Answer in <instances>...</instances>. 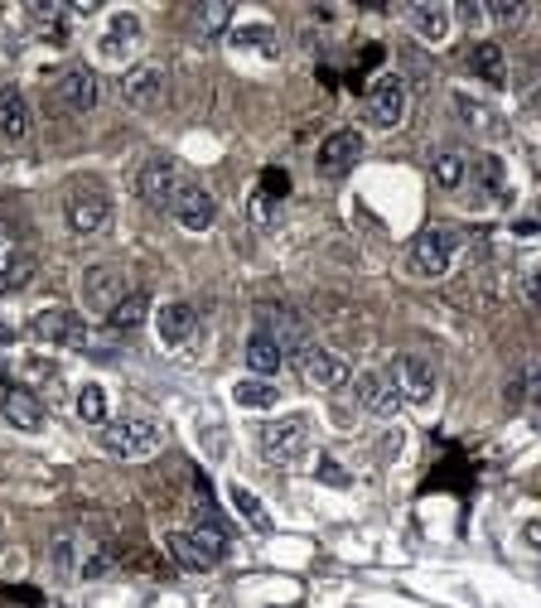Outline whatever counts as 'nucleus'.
I'll use <instances>...</instances> for the list:
<instances>
[{
    "label": "nucleus",
    "instance_id": "nucleus-42",
    "mask_svg": "<svg viewBox=\"0 0 541 608\" xmlns=\"http://www.w3.org/2000/svg\"><path fill=\"white\" fill-rule=\"evenodd\" d=\"M320 478H324V484H334V488H344V484H348V478L334 468V459H320Z\"/></svg>",
    "mask_w": 541,
    "mask_h": 608
},
{
    "label": "nucleus",
    "instance_id": "nucleus-35",
    "mask_svg": "<svg viewBox=\"0 0 541 608\" xmlns=\"http://www.w3.org/2000/svg\"><path fill=\"white\" fill-rule=\"evenodd\" d=\"M54 569H58V575L63 579H73V575H78V541H73V536H58L54 541Z\"/></svg>",
    "mask_w": 541,
    "mask_h": 608
},
{
    "label": "nucleus",
    "instance_id": "nucleus-22",
    "mask_svg": "<svg viewBox=\"0 0 541 608\" xmlns=\"http://www.w3.org/2000/svg\"><path fill=\"white\" fill-rule=\"evenodd\" d=\"M0 415H6L15 430H44V401L34 397V391H24V387H10L6 397H0Z\"/></svg>",
    "mask_w": 541,
    "mask_h": 608
},
{
    "label": "nucleus",
    "instance_id": "nucleus-32",
    "mask_svg": "<svg viewBox=\"0 0 541 608\" xmlns=\"http://www.w3.org/2000/svg\"><path fill=\"white\" fill-rule=\"evenodd\" d=\"M474 184H479L484 198H502V188H508V174H502V160L498 155H479L474 160Z\"/></svg>",
    "mask_w": 541,
    "mask_h": 608
},
{
    "label": "nucleus",
    "instance_id": "nucleus-26",
    "mask_svg": "<svg viewBox=\"0 0 541 608\" xmlns=\"http://www.w3.org/2000/svg\"><path fill=\"white\" fill-rule=\"evenodd\" d=\"M469 68H474V78H484L488 87L508 83V58H502V44H494V40H479L469 48Z\"/></svg>",
    "mask_w": 541,
    "mask_h": 608
},
{
    "label": "nucleus",
    "instance_id": "nucleus-5",
    "mask_svg": "<svg viewBox=\"0 0 541 608\" xmlns=\"http://www.w3.org/2000/svg\"><path fill=\"white\" fill-rule=\"evenodd\" d=\"M401 117H407V78L401 73H377L363 93V121L372 131H397Z\"/></svg>",
    "mask_w": 541,
    "mask_h": 608
},
{
    "label": "nucleus",
    "instance_id": "nucleus-41",
    "mask_svg": "<svg viewBox=\"0 0 541 608\" xmlns=\"http://www.w3.org/2000/svg\"><path fill=\"white\" fill-rule=\"evenodd\" d=\"M251 218H257L261 227H267V222L275 218V198H267L261 188H257V198H251Z\"/></svg>",
    "mask_w": 541,
    "mask_h": 608
},
{
    "label": "nucleus",
    "instance_id": "nucleus-18",
    "mask_svg": "<svg viewBox=\"0 0 541 608\" xmlns=\"http://www.w3.org/2000/svg\"><path fill=\"white\" fill-rule=\"evenodd\" d=\"M155 334L165 338V348H188V344H194V334H198L194 304H184V300L160 304V310H155Z\"/></svg>",
    "mask_w": 541,
    "mask_h": 608
},
{
    "label": "nucleus",
    "instance_id": "nucleus-11",
    "mask_svg": "<svg viewBox=\"0 0 541 608\" xmlns=\"http://www.w3.org/2000/svg\"><path fill=\"white\" fill-rule=\"evenodd\" d=\"M117 93L131 111H150L160 97H165V68H160V63H131V68L121 73Z\"/></svg>",
    "mask_w": 541,
    "mask_h": 608
},
{
    "label": "nucleus",
    "instance_id": "nucleus-2",
    "mask_svg": "<svg viewBox=\"0 0 541 608\" xmlns=\"http://www.w3.org/2000/svg\"><path fill=\"white\" fill-rule=\"evenodd\" d=\"M170 555L194 575H208L228 561V531H223V522H194V531H170Z\"/></svg>",
    "mask_w": 541,
    "mask_h": 608
},
{
    "label": "nucleus",
    "instance_id": "nucleus-6",
    "mask_svg": "<svg viewBox=\"0 0 541 608\" xmlns=\"http://www.w3.org/2000/svg\"><path fill=\"white\" fill-rule=\"evenodd\" d=\"M63 222L78 237H97L111 222V198L97 184H73L68 194H63Z\"/></svg>",
    "mask_w": 541,
    "mask_h": 608
},
{
    "label": "nucleus",
    "instance_id": "nucleus-28",
    "mask_svg": "<svg viewBox=\"0 0 541 608\" xmlns=\"http://www.w3.org/2000/svg\"><path fill=\"white\" fill-rule=\"evenodd\" d=\"M228 44L232 48H247V54H261V58H275V48H281V44H275V30H271V24H237V30H228Z\"/></svg>",
    "mask_w": 541,
    "mask_h": 608
},
{
    "label": "nucleus",
    "instance_id": "nucleus-25",
    "mask_svg": "<svg viewBox=\"0 0 541 608\" xmlns=\"http://www.w3.org/2000/svg\"><path fill=\"white\" fill-rule=\"evenodd\" d=\"M469 174H474V160L459 155V150H440L431 160V180H435V188H445V194H459V188L469 184Z\"/></svg>",
    "mask_w": 541,
    "mask_h": 608
},
{
    "label": "nucleus",
    "instance_id": "nucleus-13",
    "mask_svg": "<svg viewBox=\"0 0 541 608\" xmlns=\"http://www.w3.org/2000/svg\"><path fill=\"white\" fill-rule=\"evenodd\" d=\"M354 401L368 415H377V421H392L401 411V391L392 387L387 372H354Z\"/></svg>",
    "mask_w": 541,
    "mask_h": 608
},
{
    "label": "nucleus",
    "instance_id": "nucleus-20",
    "mask_svg": "<svg viewBox=\"0 0 541 608\" xmlns=\"http://www.w3.org/2000/svg\"><path fill=\"white\" fill-rule=\"evenodd\" d=\"M34 275V257L20 247V237L10 227H0V295L6 290H20Z\"/></svg>",
    "mask_w": 541,
    "mask_h": 608
},
{
    "label": "nucleus",
    "instance_id": "nucleus-9",
    "mask_svg": "<svg viewBox=\"0 0 541 608\" xmlns=\"http://www.w3.org/2000/svg\"><path fill=\"white\" fill-rule=\"evenodd\" d=\"M30 334L54 348H87V324L78 310H40L30 319Z\"/></svg>",
    "mask_w": 541,
    "mask_h": 608
},
{
    "label": "nucleus",
    "instance_id": "nucleus-39",
    "mask_svg": "<svg viewBox=\"0 0 541 608\" xmlns=\"http://www.w3.org/2000/svg\"><path fill=\"white\" fill-rule=\"evenodd\" d=\"M450 20H459L464 30H479V24H484L488 15H484V6H479V0H459V6L450 10Z\"/></svg>",
    "mask_w": 541,
    "mask_h": 608
},
{
    "label": "nucleus",
    "instance_id": "nucleus-3",
    "mask_svg": "<svg viewBox=\"0 0 541 608\" xmlns=\"http://www.w3.org/2000/svg\"><path fill=\"white\" fill-rule=\"evenodd\" d=\"M160 445H165V430L145 415H126V421H107L97 425V449L111 454V459H150Z\"/></svg>",
    "mask_w": 541,
    "mask_h": 608
},
{
    "label": "nucleus",
    "instance_id": "nucleus-15",
    "mask_svg": "<svg viewBox=\"0 0 541 608\" xmlns=\"http://www.w3.org/2000/svg\"><path fill=\"white\" fill-rule=\"evenodd\" d=\"M136 44H141V15H136V10H117V15H107L102 40H97V54H102L107 63H121V58H131Z\"/></svg>",
    "mask_w": 541,
    "mask_h": 608
},
{
    "label": "nucleus",
    "instance_id": "nucleus-44",
    "mask_svg": "<svg viewBox=\"0 0 541 608\" xmlns=\"http://www.w3.org/2000/svg\"><path fill=\"white\" fill-rule=\"evenodd\" d=\"M527 541H532V546H541V526H527Z\"/></svg>",
    "mask_w": 541,
    "mask_h": 608
},
{
    "label": "nucleus",
    "instance_id": "nucleus-43",
    "mask_svg": "<svg viewBox=\"0 0 541 608\" xmlns=\"http://www.w3.org/2000/svg\"><path fill=\"white\" fill-rule=\"evenodd\" d=\"M397 449H401V430H387V435H382V459H397Z\"/></svg>",
    "mask_w": 541,
    "mask_h": 608
},
{
    "label": "nucleus",
    "instance_id": "nucleus-27",
    "mask_svg": "<svg viewBox=\"0 0 541 608\" xmlns=\"http://www.w3.org/2000/svg\"><path fill=\"white\" fill-rule=\"evenodd\" d=\"M150 319V295L145 290H126L121 304L107 314V328H117V334H131V328H141Z\"/></svg>",
    "mask_w": 541,
    "mask_h": 608
},
{
    "label": "nucleus",
    "instance_id": "nucleus-21",
    "mask_svg": "<svg viewBox=\"0 0 541 608\" xmlns=\"http://www.w3.org/2000/svg\"><path fill=\"white\" fill-rule=\"evenodd\" d=\"M257 328H267L271 338H281V348H305V328H300V314L285 310V304H261L257 310Z\"/></svg>",
    "mask_w": 541,
    "mask_h": 608
},
{
    "label": "nucleus",
    "instance_id": "nucleus-36",
    "mask_svg": "<svg viewBox=\"0 0 541 608\" xmlns=\"http://www.w3.org/2000/svg\"><path fill=\"white\" fill-rule=\"evenodd\" d=\"M518 295H522L527 310L541 314V261H532V265H527V271L518 275Z\"/></svg>",
    "mask_w": 541,
    "mask_h": 608
},
{
    "label": "nucleus",
    "instance_id": "nucleus-30",
    "mask_svg": "<svg viewBox=\"0 0 541 608\" xmlns=\"http://www.w3.org/2000/svg\"><path fill=\"white\" fill-rule=\"evenodd\" d=\"M228 502L237 507V517L251 526V531H271V512L261 507V498L251 488H242V484H228Z\"/></svg>",
    "mask_w": 541,
    "mask_h": 608
},
{
    "label": "nucleus",
    "instance_id": "nucleus-7",
    "mask_svg": "<svg viewBox=\"0 0 541 608\" xmlns=\"http://www.w3.org/2000/svg\"><path fill=\"white\" fill-rule=\"evenodd\" d=\"M295 367H300V377H305L310 387H320V391H338V387L354 382V362H348L344 352L320 348V344H305V348H300V352H295Z\"/></svg>",
    "mask_w": 541,
    "mask_h": 608
},
{
    "label": "nucleus",
    "instance_id": "nucleus-14",
    "mask_svg": "<svg viewBox=\"0 0 541 608\" xmlns=\"http://www.w3.org/2000/svg\"><path fill=\"white\" fill-rule=\"evenodd\" d=\"M358 160H363V131H354V126H344V131H329L320 141V155H314L320 174H329V180L348 174Z\"/></svg>",
    "mask_w": 541,
    "mask_h": 608
},
{
    "label": "nucleus",
    "instance_id": "nucleus-37",
    "mask_svg": "<svg viewBox=\"0 0 541 608\" xmlns=\"http://www.w3.org/2000/svg\"><path fill=\"white\" fill-rule=\"evenodd\" d=\"M455 107H459V111H464V117H469L474 126H479L484 135H494V131H498V126H494V111L479 107V101H474V97H464V93H459V97H455Z\"/></svg>",
    "mask_w": 541,
    "mask_h": 608
},
{
    "label": "nucleus",
    "instance_id": "nucleus-1",
    "mask_svg": "<svg viewBox=\"0 0 541 608\" xmlns=\"http://www.w3.org/2000/svg\"><path fill=\"white\" fill-rule=\"evenodd\" d=\"M464 251V232L459 227H425L416 242L407 247V265L416 281H445L450 271H455Z\"/></svg>",
    "mask_w": 541,
    "mask_h": 608
},
{
    "label": "nucleus",
    "instance_id": "nucleus-4",
    "mask_svg": "<svg viewBox=\"0 0 541 608\" xmlns=\"http://www.w3.org/2000/svg\"><path fill=\"white\" fill-rule=\"evenodd\" d=\"M257 449L261 459L275 468H295L310 454V421L305 415H281V421H267L257 430Z\"/></svg>",
    "mask_w": 541,
    "mask_h": 608
},
{
    "label": "nucleus",
    "instance_id": "nucleus-40",
    "mask_svg": "<svg viewBox=\"0 0 541 608\" xmlns=\"http://www.w3.org/2000/svg\"><path fill=\"white\" fill-rule=\"evenodd\" d=\"M111 561H117V555H111V546H97L93 561H83L78 575H83V579H97V575H107V569H111Z\"/></svg>",
    "mask_w": 541,
    "mask_h": 608
},
{
    "label": "nucleus",
    "instance_id": "nucleus-17",
    "mask_svg": "<svg viewBox=\"0 0 541 608\" xmlns=\"http://www.w3.org/2000/svg\"><path fill=\"white\" fill-rule=\"evenodd\" d=\"M97 97H102V87H97V73L83 68V63L58 78V107L73 111V117H87V111L97 107Z\"/></svg>",
    "mask_w": 541,
    "mask_h": 608
},
{
    "label": "nucleus",
    "instance_id": "nucleus-33",
    "mask_svg": "<svg viewBox=\"0 0 541 608\" xmlns=\"http://www.w3.org/2000/svg\"><path fill=\"white\" fill-rule=\"evenodd\" d=\"M78 415H83L87 425H107V391L97 387V382L78 387Z\"/></svg>",
    "mask_w": 541,
    "mask_h": 608
},
{
    "label": "nucleus",
    "instance_id": "nucleus-29",
    "mask_svg": "<svg viewBox=\"0 0 541 608\" xmlns=\"http://www.w3.org/2000/svg\"><path fill=\"white\" fill-rule=\"evenodd\" d=\"M232 401L247 405V411H271L275 401H281V391L267 377H242V382H232Z\"/></svg>",
    "mask_w": 541,
    "mask_h": 608
},
{
    "label": "nucleus",
    "instance_id": "nucleus-12",
    "mask_svg": "<svg viewBox=\"0 0 541 608\" xmlns=\"http://www.w3.org/2000/svg\"><path fill=\"white\" fill-rule=\"evenodd\" d=\"M170 213H174V222H180L184 232H208V227L218 222V203H213V194L204 184H180Z\"/></svg>",
    "mask_w": 541,
    "mask_h": 608
},
{
    "label": "nucleus",
    "instance_id": "nucleus-8",
    "mask_svg": "<svg viewBox=\"0 0 541 608\" xmlns=\"http://www.w3.org/2000/svg\"><path fill=\"white\" fill-rule=\"evenodd\" d=\"M387 377H392V387L401 391V405H425L435 397V362L425 358V352H397L392 367H387Z\"/></svg>",
    "mask_w": 541,
    "mask_h": 608
},
{
    "label": "nucleus",
    "instance_id": "nucleus-34",
    "mask_svg": "<svg viewBox=\"0 0 541 608\" xmlns=\"http://www.w3.org/2000/svg\"><path fill=\"white\" fill-rule=\"evenodd\" d=\"M508 401H518V405L541 401V367H522V372L512 377V382H508Z\"/></svg>",
    "mask_w": 541,
    "mask_h": 608
},
{
    "label": "nucleus",
    "instance_id": "nucleus-10",
    "mask_svg": "<svg viewBox=\"0 0 541 608\" xmlns=\"http://www.w3.org/2000/svg\"><path fill=\"white\" fill-rule=\"evenodd\" d=\"M180 164H174L170 155H150L141 164V174H136V194H141L150 208H170L174 194H180Z\"/></svg>",
    "mask_w": 541,
    "mask_h": 608
},
{
    "label": "nucleus",
    "instance_id": "nucleus-16",
    "mask_svg": "<svg viewBox=\"0 0 541 608\" xmlns=\"http://www.w3.org/2000/svg\"><path fill=\"white\" fill-rule=\"evenodd\" d=\"M121 271L117 265H107V261H97V265H87V275H83V304L93 314H111L121 304Z\"/></svg>",
    "mask_w": 541,
    "mask_h": 608
},
{
    "label": "nucleus",
    "instance_id": "nucleus-19",
    "mask_svg": "<svg viewBox=\"0 0 541 608\" xmlns=\"http://www.w3.org/2000/svg\"><path fill=\"white\" fill-rule=\"evenodd\" d=\"M30 131H34V111L24 101V93L20 87H0V141L20 145V141H30Z\"/></svg>",
    "mask_w": 541,
    "mask_h": 608
},
{
    "label": "nucleus",
    "instance_id": "nucleus-38",
    "mask_svg": "<svg viewBox=\"0 0 541 608\" xmlns=\"http://www.w3.org/2000/svg\"><path fill=\"white\" fill-rule=\"evenodd\" d=\"M484 15L494 24H518V20H527V6H518V0H494V6H484Z\"/></svg>",
    "mask_w": 541,
    "mask_h": 608
},
{
    "label": "nucleus",
    "instance_id": "nucleus-31",
    "mask_svg": "<svg viewBox=\"0 0 541 608\" xmlns=\"http://www.w3.org/2000/svg\"><path fill=\"white\" fill-rule=\"evenodd\" d=\"M194 30L204 34V40H218V34L232 30V6L228 0H208V6L194 10Z\"/></svg>",
    "mask_w": 541,
    "mask_h": 608
},
{
    "label": "nucleus",
    "instance_id": "nucleus-23",
    "mask_svg": "<svg viewBox=\"0 0 541 608\" xmlns=\"http://www.w3.org/2000/svg\"><path fill=\"white\" fill-rule=\"evenodd\" d=\"M281 362H285V348H281V338H271L267 328H251V338H247V367H251V377H271L281 372Z\"/></svg>",
    "mask_w": 541,
    "mask_h": 608
},
{
    "label": "nucleus",
    "instance_id": "nucleus-24",
    "mask_svg": "<svg viewBox=\"0 0 541 608\" xmlns=\"http://www.w3.org/2000/svg\"><path fill=\"white\" fill-rule=\"evenodd\" d=\"M411 30H416V40L425 44H445L450 40V10L440 6V0H416V6L407 10Z\"/></svg>",
    "mask_w": 541,
    "mask_h": 608
}]
</instances>
